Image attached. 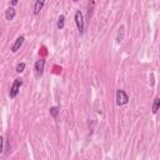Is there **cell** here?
<instances>
[{
    "label": "cell",
    "instance_id": "obj_7",
    "mask_svg": "<svg viewBox=\"0 0 160 160\" xmlns=\"http://www.w3.org/2000/svg\"><path fill=\"white\" fill-rule=\"evenodd\" d=\"M15 9L14 8H9L7 9V11H5V18H7V20H13L15 18Z\"/></svg>",
    "mask_w": 160,
    "mask_h": 160
},
{
    "label": "cell",
    "instance_id": "obj_8",
    "mask_svg": "<svg viewBox=\"0 0 160 160\" xmlns=\"http://www.w3.org/2000/svg\"><path fill=\"white\" fill-rule=\"evenodd\" d=\"M159 105H160V99H159V96H156L155 99H154V104H153V113L154 114H156L158 113Z\"/></svg>",
    "mask_w": 160,
    "mask_h": 160
},
{
    "label": "cell",
    "instance_id": "obj_5",
    "mask_svg": "<svg viewBox=\"0 0 160 160\" xmlns=\"http://www.w3.org/2000/svg\"><path fill=\"white\" fill-rule=\"evenodd\" d=\"M24 39H25V38H24V35H20V37L15 40V43L13 44V46H11V51H13V53H16L18 50H19V49L21 48V45L24 44Z\"/></svg>",
    "mask_w": 160,
    "mask_h": 160
},
{
    "label": "cell",
    "instance_id": "obj_12",
    "mask_svg": "<svg viewBox=\"0 0 160 160\" xmlns=\"http://www.w3.org/2000/svg\"><path fill=\"white\" fill-rule=\"evenodd\" d=\"M24 69H25V63L18 64V66H16V72L18 73H23V72H24Z\"/></svg>",
    "mask_w": 160,
    "mask_h": 160
},
{
    "label": "cell",
    "instance_id": "obj_11",
    "mask_svg": "<svg viewBox=\"0 0 160 160\" xmlns=\"http://www.w3.org/2000/svg\"><path fill=\"white\" fill-rule=\"evenodd\" d=\"M49 111H50V115L53 118H56L58 114H59V108H58V106H53V108H50Z\"/></svg>",
    "mask_w": 160,
    "mask_h": 160
},
{
    "label": "cell",
    "instance_id": "obj_14",
    "mask_svg": "<svg viewBox=\"0 0 160 160\" xmlns=\"http://www.w3.org/2000/svg\"><path fill=\"white\" fill-rule=\"evenodd\" d=\"M18 4V0H13V1H11V5H16Z\"/></svg>",
    "mask_w": 160,
    "mask_h": 160
},
{
    "label": "cell",
    "instance_id": "obj_9",
    "mask_svg": "<svg viewBox=\"0 0 160 160\" xmlns=\"http://www.w3.org/2000/svg\"><path fill=\"white\" fill-rule=\"evenodd\" d=\"M64 23H65V16L64 15H60L59 16V20H58V24H56V26H58V29H64Z\"/></svg>",
    "mask_w": 160,
    "mask_h": 160
},
{
    "label": "cell",
    "instance_id": "obj_2",
    "mask_svg": "<svg viewBox=\"0 0 160 160\" xmlns=\"http://www.w3.org/2000/svg\"><path fill=\"white\" fill-rule=\"evenodd\" d=\"M75 23H76V26H78V30L80 34L84 33L85 30V24H84V18H83V13L80 10H78L75 13Z\"/></svg>",
    "mask_w": 160,
    "mask_h": 160
},
{
    "label": "cell",
    "instance_id": "obj_10",
    "mask_svg": "<svg viewBox=\"0 0 160 160\" xmlns=\"http://www.w3.org/2000/svg\"><path fill=\"white\" fill-rule=\"evenodd\" d=\"M124 28L123 25L120 26V29H119V33H118V38H116V40H118V43H121V40H123V38H124Z\"/></svg>",
    "mask_w": 160,
    "mask_h": 160
},
{
    "label": "cell",
    "instance_id": "obj_13",
    "mask_svg": "<svg viewBox=\"0 0 160 160\" xmlns=\"http://www.w3.org/2000/svg\"><path fill=\"white\" fill-rule=\"evenodd\" d=\"M3 149H4V139L3 136H0V154L3 153Z\"/></svg>",
    "mask_w": 160,
    "mask_h": 160
},
{
    "label": "cell",
    "instance_id": "obj_4",
    "mask_svg": "<svg viewBox=\"0 0 160 160\" xmlns=\"http://www.w3.org/2000/svg\"><path fill=\"white\" fill-rule=\"evenodd\" d=\"M44 68H45V60L44 59H40L35 63V73H37V76H41L44 73Z\"/></svg>",
    "mask_w": 160,
    "mask_h": 160
},
{
    "label": "cell",
    "instance_id": "obj_3",
    "mask_svg": "<svg viewBox=\"0 0 160 160\" xmlns=\"http://www.w3.org/2000/svg\"><path fill=\"white\" fill-rule=\"evenodd\" d=\"M129 103V96L128 94L124 91V90H118L116 91V104L121 106V105H125Z\"/></svg>",
    "mask_w": 160,
    "mask_h": 160
},
{
    "label": "cell",
    "instance_id": "obj_6",
    "mask_svg": "<svg viewBox=\"0 0 160 160\" xmlns=\"http://www.w3.org/2000/svg\"><path fill=\"white\" fill-rule=\"evenodd\" d=\"M44 4H45L44 0H38V1L35 3V5H34V14L35 15H38L40 13V10H41V8L44 7Z\"/></svg>",
    "mask_w": 160,
    "mask_h": 160
},
{
    "label": "cell",
    "instance_id": "obj_1",
    "mask_svg": "<svg viewBox=\"0 0 160 160\" xmlns=\"http://www.w3.org/2000/svg\"><path fill=\"white\" fill-rule=\"evenodd\" d=\"M21 85H23V79H15L14 83H13V85H11V88H10L9 96L10 98H15L18 95V93H19Z\"/></svg>",
    "mask_w": 160,
    "mask_h": 160
}]
</instances>
